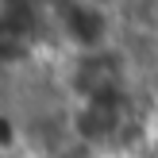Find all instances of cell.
<instances>
[{"label":"cell","mask_w":158,"mask_h":158,"mask_svg":"<svg viewBox=\"0 0 158 158\" xmlns=\"http://www.w3.org/2000/svg\"><path fill=\"white\" fill-rule=\"evenodd\" d=\"M135 131V112H131L127 97L116 100H81L73 112V135L85 147H116L131 139Z\"/></svg>","instance_id":"6da1fadb"},{"label":"cell","mask_w":158,"mask_h":158,"mask_svg":"<svg viewBox=\"0 0 158 158\" xmlns=\"http://www.w3.org/2000/svg\"><path fill=\"white\" fill-rule=\"evenodd\" d=\"M69 85L81 100H116L127 97V66L116 50H85L69 69Z\"/></svg>","instance_id":"7a4b0ae2"},{"label":"cell","mask_w":158,"mask_h":158,"mask_svg":"<svg viewBox=\"0 0 158 158\" xmlns=\"http://www.w3.org/2000/svg\"><path fill=\"white\" fill-rule=\"evenodd\" d=\"M58 23H62V35L77 46V54L104 50V43H108V15H104L100 4H93V0H62Z\"/></svg>","instance_id":"3957f363"},{"label":"cell","mask_w":158,"mask_h":158,"mask_svg":"<svg viewBox=\"0 0 158 158\" xmlns=\"http://www.w3.org/2000/svg\"><path fill=\"white\" fill-rule=\"evenodd\" d=\"M35 12L27 8H12V12H0V62H23L35 50Z\"/></svg>","instance_id":"277c9868"}]
</instances>
